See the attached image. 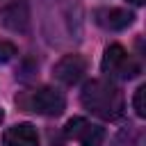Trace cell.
I'll return each mask as SVG.
<instances>
[{
    "label": "cell",
    "mask_w": 146,
    "mask_h": 146,
    "mask_svg": "<svg viewBox=\"0 0 146 146\" xmlns=\"http://www.w3.org/2000/svg\"><path fill=\"white\" fill-rule=\"evenodd\" d=\"M100 66H103V73H107L110 78H116V80H132L141 73L139 62L121 43H112L105 48Z\"/></svg>",
    "instance_id": "cell-3"
},
{
    "label": "cell",
    "mask_w": 146,
    "mask_h": 146,
    "mask_svg": "<svg viewBox=\"0 0 146 146\" xmlns=\"http://www.w3.org/2000/svg\"><path fill=\"white\" fill-rule=\"evenodd\" d=\"M94 16H96V23L110 32H121V30L130 27L135 21V14L123 7H100V9H96Z\"/></svg>",
    "instance_id": "cell-6"
},
{
    "label": "cell",
    "mask_w": 146,
    "mask_h": 146,
    "mask_svg": "<svg viewBox=\"0 0 146 146\" xmlns=\"http://www.w3.org/2000/svg\"><path fill=\"white\" fill-rule=\"evenodd\" d=\"M80 100L82 105L105 119V121H114L123 114V107H125V100H123V94L121 89L114 84V82H107V80H91L82 87V94H80Z\"/></svg>",
    "instance_id": "cell-1"
},
{
    "label": "cell",
    "mask_w": 146,
    "mask_h": 146,
    "mask_svg": "<svg viewBox=\"0 0 146 146\" xmlns=\"http://www.w3.org/2000/svg\"><path fill=\"white\" fill-rule=\"evenodd\" d=\"M5 121V112H2V107H0V123Z\"/></svg>",
    "instance_id": "cell-13"
},
{
    "label": "cell",
    "mask_w": 146,
    "mask_h": 146,
    "mask_svg": "<svg viewBox=\"0 0 146 146\" xmlns=\"http://www.w3.org/2000/svg\"><path fill=\"white\" fill-rule=\"evenodd\" d=\"M132 5H144V0H130Z\"/></svg>",
    "instance_id": "cell-12"
},
{
    "label": "cell",
    "mask_w": 146,
    "mask_h": 146,
    "mask_svg": "<svg viewBox=\"0 0 146 146\" xmlns=\"http://www.w3.org/2000/svg\"><path fill=\"white\" fill-rule=\"evenodd\" d=\"M16 55V46L9 41H0V62H9Z\"/></svg>",
    "instance_id": "cell-11"
},
{
    "label": "cell",
    "mask_w": 146,
    "mask_h": 146,
    "mask_svg": "<svg viewBox=\"0 0 146 146\" xmlns=\"http://www.w3.org/2000/svg\"><path fill=\"white\" fill-rule=\"evenodd\" d=\"M87 73V59L82 55H64L55 66H52V75L64 82V84H75L82 80V75Z\"/></svg>",
    "instance_id": "cell-5"
},
{
    "label": "cell",
    "mask_w": 146,
    "mask_h": 146,
    "mask_svg": "<svg viewBox=\"0 0 146 146\" xmlns=\"http://www.w3.org/2000/svg\"><path fill=\"white\" fill-rule=\"evenodd\" d=\"M5 146H39V135L32 123H16L5 130Z\"/></svg>",
    "instance_id": "cell-7"
},
{
    "label": "cell",
    "mask_w": 146,
    "mask_h": 146,
    "mask_svg": "<svg viewBox=\"0 0 146 146\" xmlns=\"http://www.w3.org/2000/svg\"><path fill=\"white\" fill-rule=\"evenodd\" d=\"M103 139H105V130L100 125H91V123H87L82 128V132L78 135L80 146H103Z\"/></svg>",
    "instance_id": "cell-8"
},
{
    "label": "cell",
    "mask_w": 146,
    "mask_h": 146,
    "mask_svg": "<svg viewBox=\"0 0 146 146\" xmlns=\"http://www.w3.org/2000/svg\"><path fill=\"white\" fill-rule=\"evenodd\" d=\"M87 125V121L84 119H80V116H75V119H71L68 123H66V128H64V132H66V137H71V139H78V135L82 132V128Z\"/></svg>",
    "instance_id": "cell-10"
},
{
    "label": "cell",
    "mask_w": 146,
    "mask_h": 146,
    "mask_svg": "<svg viewBox=\"0 0 146 146\" xmlns=\"http://www.w3.org/2000/svg\"><path fill=\"white\" fill-rule=\"evenodd\" d=\"M18 105L25 107V112L43 114V116H59L66 110V98L55 87H41L18 98Z\"/></svg>",
    "instance_id": "cell-2"
},
{
    "label": "cell",
    "mask_w": 146,
    "mask_h": 146,
    "mask_svg": "<svg viewBox=\"0 0 146 146\" xmlns=\"http://www.w3.org/2000/svg\"><path fill=\"white\" fill-rule=\"evenodd\" d=\"M146 84H141V87H137V91H135V98H132V105H135V112H137V116H146Z\"/></svg>",
    "instance_id": "cell-9"
},
{
    "label": "cell",
    "mask_w": 146,
    "mask_h": 146,
    "mask_svg": "<svg viewBox=\"0 0 146 146\" xmlns=\"http://www.w3.org/2000/svg\"><path fill=\"white\" fill-rule=\"evenodd\" d=\"M0 21L7 30L25 34L30 30V5L27 0H14L0 9Z\"/></svg>",
    "instance_id": "cell-4"
}]
</instances>
